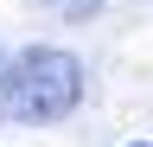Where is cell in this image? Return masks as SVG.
<instances>
[{"instance_id":"cell-1","label":"cell","mask_w":153,"mask_h":147,"mask_svg":"<svg viewBox=\"0 0 153 147\" xmlns=\"http://www.w3.org/2000/svg\"><path fill=\"white\" fill-rule=\"evenodd\" d=\"M76 96H83V70H76L70 51L32 45L0 70V109L13 122H57L76 109Z\"/></svg>"},{"instance_id":"cell-2","label":"cell","mask_w":153,"mask_h":147,"mask_svg":"<svg viewBox=\"0 0 153 147\" xmlns=\"http://www.w3.org/2000/svg\"><path fill=\"white\" fill-rule=\"evenodd\" d=\"M64 13H96V0H57Z\"/></svg>"}]
</instances>
